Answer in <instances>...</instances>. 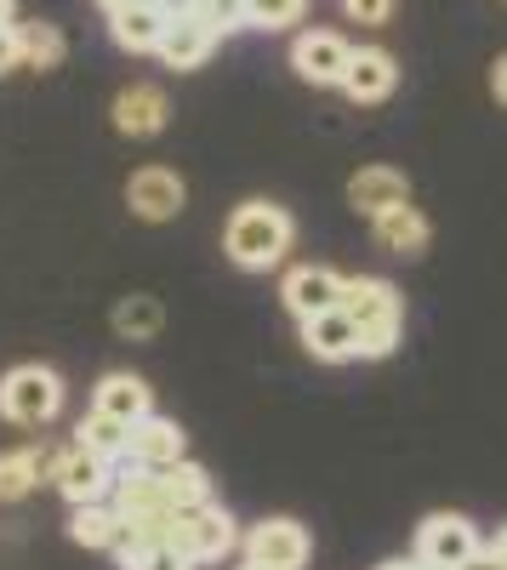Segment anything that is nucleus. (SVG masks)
Listing matches in <instances>:
<instances>
[{
    "label": "nucleus",
    "instance_id": "nucleus-1",
    "mask_svg": "<svg viewBox=\"0 0 507 570\" xmlns=\"http://www.w3.org/2000/svg\"><path fill=\"white\" fill-rule=\"evenodd\" d=\"M291 240H297L291 212L286 206H268V200L235 206V217H228V228H222V252L235 257L240 268H251V274L280 268L286 252H291Z\"/></svg>",
    "mask_w": 507,
    "mask_h": 570
},
{
    "label": "nucleus",
    "instance_id": "nucleus-2",
    "mask_svg": "<svg viewBox=\"0 0 507 570\" xmlns=\"http://www.w3.org/2000/svg\"><path fill=\"white\" fill-rule=\"evenodd\" d=\"M342 314L359 325V360H382L394 354L399 331H405V308H399V292L377 274H359L342 285Z\"/></svg>",
    "mask_w": 507,
    "mask_h": 570
},
{
    "label": "nucleus",
    "instance_id": "nucleus-3",
    "mask_svg": "<svg viewBox=\"0 0 507 570\" xmlns=\"http://www.w3.org/2000/svg\"><path fill=\"white\" fill-rule=\"evenodd\" d=\"M63 411V376L52 365H12L0 376V416L12 428H46Z\"/></svg>",
    "mask_w": 507,
    "mask_h": 570
},
{
    "label": "nucleus",
    "instance_id": "nucleus-4",
    "mask_svg": "<svg viewBox=\"0 0 507 570\" xmlns=\"http://www.w3.org/2000/svg\"><path fill=\"white\" fill-rule=\"evenodd\" d=\"M479 553H485V542H479V531H474V519H463V513H434L428 525L417 531V559H422V564L468 570Z\"/></svg>",
    "mask_w": 507,
    "mask_h": 570
},
{
    "label": "nucleus",
    "instance_id": "nucleus-5",
    "mask_svg": "<svg viewBox=\"0 0 507 570\" xmlns=\"http://www.w3.org/2000/svg\"><path fill=\"white\" fill-rule=\"evenodd\" d=\"M171 548H177L182 559H189V564H211V559H222L228 548H235V519H228L217 502H206V508H189V513H177Z\"/></svg>",
    "mask_w": 507,
    "mask_h": 570
},
{
    "label": "nucleus",
    "instance_id": "nucleus-6",
    "mask_svg": "<svg viewBox=\"0 0 507 570\" xmlns=\"http://www.w3.org/2000/svg\"><path fill=\"white\" fill-rule=\"evenodd\" d=\"M348 63H354V46L342 35H331V29H302L291 40V69L308 86H342Z\"/></svg>",
    "mask_w": 507,
    "mask_h": 570
},
{
    "label": "nucleus",
    "instance_id": "nucleus-7",
    "mask_svg": "<svg viewBox=\"0 0 507 570\" xmlns=\"http://www.w3.org/2000/svg\"><path fill=\"white\" fill-rule=\"evenodd\" d=\"M308 553H314V542L297 519H262L246 537V564H262V570H302Z\"/></svg>",
    "mask_w": 507,
    "mask_h": 570
},
{
    "label": "nucleus",
    "instance_id": "nucleus-8",
    "mask_svg": "<svg viewBox=\"0 0 507 570\" xmlns=\"http://www.w3.org/2000/svg\"><path fill=\"white\" fill-rule=\"evenodd\" d=\"M52 485L63 491L69 508H86V502H98L103 491H115V462L91 456L86 445H69V451L52 462Z\"/></svg>",
    "mask_w": 507,
    "mask_h": 570
},
{
    "label": "nucleus",
    "instance_id": "nucleus-9",
    "mask_svg": "<svg viewBox=\"0 0 507 570\" xmlns=\"http://www.w3.org/2000/svg\"><path fill=\"white\" fill-rule=\"evenodd\" d=\"M342 285H348V279H342L337 268H326V263H302V268L286 274L280 297H286V308H291L297 320H314V314L342 308Z\"/></svg>",
    "mask_w": 507,
    "mask_h": 570
},
{
    "label": "nucleus",
    "instance_id": "nucleus-10",
    "mask_svg": "<svg viewBox=\"0 0 507 570\" xmlns=\"http://www.w3.org/2000/svg\"><path fill=\"white\" fill-rule=\"evenodd\" d=\"M182 200H189V188H182V177L166 171V166H143V171H131V183H126V206L143 217V223L177 217Z\"/></svg>",
    "mask_w": 507,
    "mask_h": 570
},
{
    "label": "nucleus",
    "instance_id": "nucleus-11",
    "mask_svg": "<svg viewBox=\"0 0 507 570\" xmlns=\"http://www.w3.org/2000/svg\"><path fill=\"white\" fill-rule=\"evenodd\" d=\"M217 40H222V35H217L200 12L171 18L166 35H160V63H166V69H200V63L217 52Z\"/></svg>",
    "mask_w": 507,
    "mask_h": 570
},
{
    "label": "nucleus",
    "instance_id": "nucleus-12",
    "mask_svg": "<svg viewBox=\"0 0 507 570\" xmlns=\"http://www.w3.org/2000/svg\"><path fill=\"white\" fill-rule=\"evenodd\" d=\"M91 411H103V416L137 428L143 416H155V389L143 383V376H131V371H109L98 383V394H91Z\"/></svg>",
    "mask_w": 507,
    "mask_h": 570
},
{
    "label": "nucleus",
    "instance_id": "nucleus-13",
    "mask_svg": "<svg viewBox=\"0 0 507 570\" xmlns=\"http://www.w3.org/2000/svg\"><path fill=\"white\" fill-rule=\"evenodd\" d=\"M182 428L177 422H166V416H143L131 428V440H126V462H137V468H171V462H182Z\"/></svg>",
    "mask_w": 507,
    "mask_h": 570
},
{
    "label": "nucleus",
    "instance_id": "nucleus-14",
    "mask_svg": "<svg viewBox=\"0 0 507 570\" xmlns=\"http://www.w3.org/2000/svg\"><path fill=\"white\" fill-rule=\"evenodd\" d=\"M394 86H399L394 58L382 52V46H359L354 63H348V75H342V91H348V98H354V104H382Z\"/></svg>",
    "mask_w": 507,
    "mask_h": 570
},
{
    "label": "nucleus",
    "instance_id": "nucleus-15",
    "mask_svg": "<svg viewBox=\"0 0 507 570\" xmlns=\"http://www.w3.org/2000/svg\"><path fill=\"white\" fill-rule=\"evenodd\" d=\"M348 200H354V212H365V217H382V212H394V206L410 200V183H405V171H394V166H365V171H354V183H348Z\"/></svg>",
    "mask_w": 507,
    "mask_h": 570
},
{
    "label": "nucleus",
    "instance_id": "nucleus-16",
    "mask_svg": "<svg viewBox=\"0 0 507 570\" xmlns=\"http://www.w3.org/2000/svg\"><path fill=\"white\" fill-rule=\"evenodd\" d=\"M302 348L314 354V360H359V325L342 314V308H331V314H314V320H302Z\"/></svg>",
    "mask_w": 507,
    "mask_h": 570
},
{
    "label": "nucleus",
    "instance_id": "nucleus-17",
    "mask_svg": "<svg viewBox=\"0 0 507 570\" xmlns=\"http://www.w3.org/2000/svg\"><path fill=\"white\" fill-rule=\"evenodd\" d=\"M52 451L46 445H18V451H0V502H23L40 480H52Z\"/></svg>",
    "mask_w": 507,
    "mask_h": 570
},
{
    "label": "nucleus",
    "instance_id": "nucleus-18",
    "mask_svg": "<svg viewBox=\"0 0 507 570\" xmlns=\"http://www.w3.org/2000/svg\"><path fill=\"white\" fill-rule=\"evenodd\" d=\"M371 234H377V246L394 252V257H422L428 252V217L410 206V200L394 206V212H382V217H371Z\"/></svg>",
    "mask_w": 507,
    "mask_h": 570
},
{
    "label": "nucleus",
    "instance_id": "nucleus-19",
    "mask_svg": "<svg viewBox=\"0 0 507 570\" xmlns=\"http://www.w3.org/2000/svg\"><path fill=\"white\" fill-rule=\"evenodd\" d=\"M166 126V91L160 86H126L115 98V131L126 137H155Z\"/></svg>",
    "mask_w": 507,
    "mask_h": 570
},
{
    "label": "nucleus",
    "instance_id": "nucleus-20",
    "mask_svg": "<svg viewBox=\"0 0 507 570\" xmlns=\"http://www.w3.org/2000/svg\"><path fill=\"white\" fill-rule=\"evenodd\" d=\"M109 29L126 52H160V35H166V18L149 7V0H126V7L109 12Z\"/></svg>",
    "mask_w": 507,
    "mask_h": 570
},
{
    "label": "nucleus",
    "instance_id": "nucleus-21",
    "mask_svg": "<svg viewBox=\"0 0 507 570\" xmlns=\"http://www.w3.org/2000/svg\"><path fill=\"white\" fill-rule=\"evenodd\" d=\"M69 537H74L80 548H109V553H120L126 525H120V513H115V508L86 502V508H74V513H69Z\"/></svg>",
    "mask_w": 507,
    "mask_h": 570
},
{
    "label": "nucleus",
    "instance_id": "nucleus-22",
    "mask_svg": "<svg viewBox=\"0 0 507 570\" xmlns=\"http://www.w3.org/2000/svg\"><path fill=\"white\" fill-rule=\"evenodd\" d=\"M160 485H166V502H171L177 513L211 502V473H206L200 462H189V456L171 462V468H160Z\"/></svg>",
    "mask_w": 507,
    "mask_h": 570
},
{
    "label": "nucleus",
    "instance_id": "nucleus-23",
    "mask_svg": "<svg viewBox=\"0 0 507 570\" xmlns=\"http://www.w3.org/2000/svg\"><path fill=\"white\" fill-rule=\"evenodd\" d=\"M74 445H86L91 456H103V462H126V440H131V428L126 422H115V416H103V411H91L80 428H74Z\"/></svg>",
    "mask_w": 507,
    "mask_h": 570
},
{
    "label": "nucleus",
    "instance_id": "nucleus-24",
    "mask_svg": "<svg viewBox=\"0 0 507 570\" xmlns=\"http://www.w3.org/2000/svg\"><path fill=\"white\" fill-rule=\"evenodd\" d=\"M160 325H166V308L155 303V297H120V308H115V331L126 343H149V337H160Z\"/></svg>",
    "mask_w": 507,
    "mask_h": 570
},
{
    "label": "nucleus",
    "instance_id": "nucleus-25",
    "mask_svg": "<svg viewBox=\"0 0 507 570\" xmlns=\"http://www.w3.org/2000/svg\"><path fill=\"white\" fill-rule=\"evenodd\" d=\"M18 40H23V63L29 69H58L63 63V35L58 23H18Z\"/></svg>",
    "mask_w": 507,
    "mask_h": 570
},
{
    "label": "nucleus",
    "instance_id": "nucleus-26",
    "mask_svg": "<svg viewBox=\"0 0 507 570\" xmlns=\"http://www.w3.org/2000/svg\"><path fill=\"white\" fill-rule=\"evenodd\" d=\"M308 0H246V23L251 29H291L302 23Z\"/></svg>",
    "mask_w": 507,
    "mask_h": 570
},
{
    "label": "nucleus",
    "instance_id": "nucleus-27",
    "mask_svg": "<svg viewBox=\"0 0 507 570\" xmlns=\"http://www.w3.org/2000/svg\"><path fill=\"white\" fill-rule=\"evenodd\" d=\"M200 18L217 29V35H235V29H251L246 23V0H200Z\"/></svg>",
    "mask_w": 507,
    "mask_h": 570
},
{
    "label": "nucleus",
    "instance_id": "nucleus-28",
    "mask_svg": "<svg viewBox=\"0 0 507 570\" xmlns=\"http://www.w3.org/2000/svg\"><path fill=\"white\" fill-rule=\"evenodd\" d=\"M126 570H195L189 559H182L171 542H160V548H143V553H131V559H120Z\"/></svg>",
    "mask_w": 507,
    "mask_h": 570
},
{
    "label": "nucleus",
    "instance_id": "nucleus-29",
    "mask_svg": "<svg viewBox=\"0 0 507 570\" xmlns=\"http://www.w3.org/2000/svg\"><path fill=\"white\" fill-rule=\"evenodd\" d=\"M342 12H348L354 23H388L394 0H342Z\"/></svg>",
    "mask_w": 507,
    "mask_h": 570
},
{
    "label": "nucleus",
    "instance_id": "nucleus-30",
    "mask_svg": "<svg viewBox=\"0 0 507 570\" xmlns=\"http://www.w3.org/2000/svg\"><path fill=\"white\" fill-rule=\"evenodd\" d=\"M18 63H23V40H18V23H7L0 29V75L18 69Z\"/></svg>",
    "mask_w": 507,
    "mask_h": 570
},
{
    "label": "nucleus",
    "instance_id": "nucleus-31",
    "mask_svg": "<svg viewBox=\"0 0 507 570\" xmlns=\"http://www.w3.org/2000/svg\"><path fill=\"white\" fill-rule=\"evenodd\" d=\"M149 7L171 23V18H189V12H200V0H149Z\"/></svg>",
    "mask_w": 507,
    "mask_h": 570
},
{
    "label": "nucleus",
    "instance_id": "nucleus-32",
    "mask_svg": "<svg viewBox=\"0 0 507 570\" xmlns=\"http://www.w3.org/2000/svg\"><path fill=\"white\" fill-rule=\"evenodd\" d=\"M490 86H496V98L507 104V58H496V69H490Z\"/></svg>",
    "mask_w": 507,
    "mask_h": 570
},
{
    "label": "nucleus",
    "instance_id": "nucleus-33",
    "mask_svg": "<svg viewBox=\"0 0 507 570\" xmlns=\"http://www.w3.org/2000/svg\"><path fill=\"white\" fill-rule=\"evenodd\" d=\"M485 553H490V559H496V564H507V525H501V531H496V542H490V548H485Z\"/></svg>",
    "mask_w": 507,
    "mask_h": 570
},
{
    "label": "nucleus",
    "instance_id": "nucleus-34",
    "mask_svg": "<svg viewBox=\"0 0 507 570\" xmlns=\"http://www.w3.org/2000/svg\"><path fill=\"white\" fill-rule=\"evenodd\" d=\"M377 570H422V559H388V564H377Z\"/></svg>",
    "mask_w": 507,
    "mask_h": 570
},
{
    "label": "nucleus",
    "instance_id": "nucleus-35",
    "mask_svg": "<svg viewBox=\"0 0 507 570\" xmlns=\"http://www.w3.org/2000/svg\"><path fill=\"white\" fill-rule=\"evenodd\" d=\"M12 12H18V0H0V29L12 23Z\"/></svg>",
    "mask_w": 507,
    "mask_h": 570
},
{
    "label": "nucleus",
    "instance_id": "nucleus-36",
    "mask_svg": "<svg viewBox=\"0 0 507 570\" xmlns=\"http://www.w3.org/2000/svg\"><path fill=\"white\" fill-rule=\"evenodd\" d=\"M103 7H109V12H115V7H126V0H103Z\"/></svg>",
    "mask_w": 507,
    "mask_h": 570
},
{
    "label": "nucleus",
    "instance_id": "nucleus-37",
    "mask_svg": "<svg viewBox=\"0 0 507 570\" xmlns=\"http://www.w3.org/2000/svg\"><path fill=\"white\" fill-rule=\"evenodd\" d=\"M422 570H445V564H422Z\"/></svg>",
    "mask_w": 507,
    "mask_h": 570
},
{
    "label": "nucleus",
    "instance_id": "nucleus-38",
    "mask_svg": "<svg viewBox=\"0 0 507 570\" xmlns=\"http://www.w3.org/2000/svg\"><path fill=\"white\" fill-rule=\"evenodd\" d=\"M240 570H262V564H240Z\"/></svg>",
    "mask_w": 507,
    "mask_h": 570
}]
</instances>
